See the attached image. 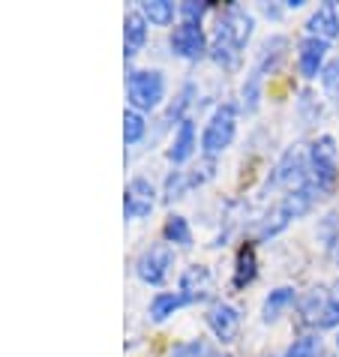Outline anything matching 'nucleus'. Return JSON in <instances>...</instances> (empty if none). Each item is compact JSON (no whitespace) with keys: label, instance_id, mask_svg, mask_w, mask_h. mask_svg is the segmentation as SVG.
<instances>
[{"label":"nucleus","instance_id":"nucleus-1","mask_svg":"<svg viewBox=\"0 0 339 357\" xmlns=\"http://www.w3.org/2000/svg\"><path fill=\"white\" fill-rule=\"evenodd\" d=\"M315 198H318V190H315L312 183L301 186V190H288V192L271 207V211L264 213L262 225H258V237H262V241H271V237L282 234L294 220H301V216H306L309 211H312Z\"/></svg>","mask_w":339,"mask_h":357},{"label":"nucleus","instance_id":"nucleus-2","mask_svg":"<svg viewBox=\"0 0 339 357\" xmlns=\"http://www.w3.org/2000/svg\"><path fill=\"white\" fill-rule=\"evenodd\" d=\"M126 99L135 112H156L165 99V75L159 69H133L126 75Z\"/></svg>","mask_w":339,"mask_h":357},{"label":"nucleus","instance_id":"nucleus-3","mask_svg":"<svg viewBox=\"0 0 339 357\" xmlns=\"http://www.w3.org/2000/svg\"><path fill=\"white\" fill-rule=\"evenodd\" d=\"M306 165H309V183H312L318 192L331 190L339 177V151H336L333 135H318L315 142L309 144Z\"/></svg>","mask_w":339,"mask_h":357},{"label":"nucleus","instance_id":"nucleus-4","mask_svg":"<svg viewBox=\"0 0 339 357\" xmlns=\"http://www.w3.org/2000/svg\"><path fill=\"white\" fill-rule=\"evenodd\" d=\"M234 135H237V105L234 102H223L211 114V121L204 123L202 153L207 156V160H216V156L234 142Z\"/></svg>","mask_w":339,"mask_h":357},{"label":"nucleus","instance_id":"nucleus-5","mask_svg":"<svg viewBox=\"0 0 339 357\" xmlns=\"http://www.w3.org/2000/svg\"><path fill=\"white\" fill-rule=\"evenodd\" d=\"M174 267V250L168 243H151L135 259V276L144 285H163Z\"/></svg>","mask_w":339,"mask_h":357},{"label":"nucleus","instance_id":"nucleus-6","mask_svg":"<svg viewBox=\"0 0 339 357\" xmlns=\"http://www.w3.org/2000/svg\"><path fill=\"white\" fill-rule=\"evenodd\" d=\"M253 27H255V18L249 15L241 3H228L223 18H219V24H216V36L225 39V43L232 48H237V52H243L246 43L253 39Z\"/></svg>","mask_w":339,"mask_h":357},{"label":"nucleus","instance_id":"nucleus-7","mask_svg":"<svg viewBox=\"0 0 339 357\" xmlns=\"http://www.w3.org/2000/svg\"><path fill=\"white\" fill-rule=\"evenodd\" d=\"M168 45H172L174 57H183V61H202L204 54H211V43L202 31V24L193 22H181L168 36Z\"/></svg>","mask_w":339,"mask_h":357},{"label":"nucleus","instance_id":"nucleus-8","mask_svg":"<svg viewBox=\"0 0 339 357\" xmlns=\"http://www.w3.org/2000/svg\"><path fill=\"white\" fill-rule=\"evenodd\" d=\"M309 183V165H306V153L301 147H288V151L279 156V162L273 168V174L267 177V186H292V190H301Z\"/></svg>","mask_w":339,"mask_h":357},{"label":"nucleus","instance_id":"nucleus-9","mask_svg":"<svg viewBox=\"0 0 339 357\" xmlns=\"http://www.w3.org/2000/svg\"><path fill=\"white\" fill-rule=\"evenodd\" d=\"M156 207V186L144 174L133 177L123 190V216L126 220H147Z\"/></svg>","mask_w":339,"mask_h":357},{"label":"nucleus","instance_id":"nucleus-10","mask_svg":"<svg viewBox=\"0 0 339 357\" xmlns=\"http://www.w3.org/2000/svg\"><path fill=\"white\" fill-rule=\"evenodd\" d=\"M207 327L213 331V336L219 342H234L237 333H241V310H234L232 303L216 301L211 310H207Z\"/></svg>","mask_w":339,"mask_h":357},{"label":"nucleus","instance_id":"nucleus-11","mask_svg":"<svg viewBox=\"0 0 339 357\" xmlns=\"http://www.w3.org/2000/svg\"><path fill=\"white\" fill-rule=\"evenodd\" d=\"M327 45L331 43H324V39H318V36H306L301 43V52H297V69H301V75L306 78V82H312V78H318L324 73Z\"/></svg>","mask_w":339,"mask_h":357},{"label":"nucleus","instance_id":"nucleus-12","mask_svg":"<svg viewBox=\"0 0 339 357\" xmlns=\"http://www.w3.org/2000/svg\"><path fill=\"white\" fill-rule=\"evenodd\" d=\"M147 33H151V24L142 15V9H129L123 18V57L133 61V57L147 45Z\"/></svg>","mask_w":339,"mask_h":357},{"label":"nucleus","instance_id":"nucleus-13","mask_svg":"<svg viewBox=\"0 0 339 357\" xmlns=\"http://www.w3.org/2000/svg\"><path fill=\"white\" fill-rule=\"evenodd\" d=\"M285 52H288V36L276 33L271 39H264L262 43V52H258V61L253 66V75H258L264 82V75H271L279 69V63L285 61Z\"/></svg>","mask_w":339,"mask_h":357},{"label":"nucleus","instance_id":"nucleus-14","mask_svg":"<svg viewBox=\"0 0 339 357\" xmlns=\"http://www.w3.org/2000/svg\"><path fill=\"white\" fill-rule=\"evenodd\" d=\"M211 282H213V276L204 264H189L181 273V294L186 297V303L204 301L211 294Z\"/></svg>","mask_w":339,"mask_h":357},{"label":"nucleus","instance_id":"nucleus-15","mask_svg":"<svg viewBox=\"0 0 339 357\" xmlns=\"http://www.w3.org/2000/svg\"><path fill=\"white\" fill-rule=\"evenodd\" d=\"M306 36H318L324 43H331L333 36H339V18H336V3L318 6L306 22Z\"/></svg>","mask_w":339,"mask_h":357},{"label":"nucleus","instance_id":"nucleus-16","mask_svg":"<svg viewBox=\"0 0 339 357\" xmlns=\"http://www.w3.org/2000/svg\"><path fill=\"white\" fill-rule=\"evenodd\" d=\"M198 147V138H195V121L193 117H186V121L174 130V138H172V147H168V160H172L174 165L186 162L189 156L195 153Z\"/></svg>","mask_w":339,"mask_h":357},{"label":"nucleus","instance_id":"nucleus-17","mask_svg":"<svg viewBox=\"0 0 339 357\" xmlns=\"http://www.w3.org/2000/svg\"><path fill=\"white\" fill-rule=\"evenodd\" d=\"M297 303V291L292 289V285H282V289H273L271 294L264 297V303H262V319L271 324L276 321L279 315H282L285 310H292V306Z\"/></svg>","mask_w":339,"mask_h":357},{"label":"nucleus","instance_id":"nucleus-18","mask_svg":"<svg viewBox=\"0 0 339 357\" xmlns=\"http://www.w3.org/2000/svg\"><path fill=\"white\" fill-rule=\"evenodd\" d=\"M327 303H331V297H327L324 289H312L306 291L301 301H297V312H301V324H315L322 321V315L327 310Z\"/></svg>","mask_w":339,"mask_h":357},{"label":"nucleus","instance_id":"nucleus-19","mask_svg":"<svg viewBox=\"0 0 339 357\" xmlns=\"http://www.w3.org/2000/svg\"><path fill=\"white\" fill-rule=\"evenodd\" d=\"M181 306H186V297L181 291H159V294H153L147 312H151L153 321H165V319H172Z\"/></svg>","mask_w":339,"mask_h":357},{"label":"nucleus","instance_id":"nucleus-20","mask_svg":"<svg viewBox=\"0 0 339 357\" xmlns=\"http://www.w3.org/2000/svg\"><path fill=\"white\" fill-rule=\"evenodd\" d=\"M255 273H258L255 250H253V246H243V250L237 252V264H234V280H232V285H234V289H246V285L255 280Z\"/></svg>","mask_w":339,"mask_h":357},{"label":"nucleus","instance_id":"nucleus-21","mask_svg":"<svg viewBox=\"0 0 339 357\" xmlns=\"http://www.w3.org/2000/svg\"><path fill=\"white\" fill-rule=\"evenodd\" d=\"M138 9H142V15L147 18V24H156V27H168L177 15L172 0H147V3H142Z\"/></svg>","mask_w":339,"mask_h":357},{"label":"nucleus","instance_id":"nucleus-22","mask_svg":"<svg viewBox=\"0 0 339 357\" xmlns=\"http://www.w3.org/2000/svg\"><path fill=\"white\" fill-rule=\"evenodd\" d=\"M144 135H147L144 114L135 112V108H126V112H123V144L135 147L138 142H144Z\"/></svg>","mask_w":339,"mask_h":357},{"label":"nucleus","instance_id":"nucleus-23","mask_svg":"<svg viewBox=\"0 0 339 357\" xmlns=\"http://www.w3.org/2000/svg\"><path fill=\"white\" fill-rule=\"evenodd\" d=\"M163 234H165V241L168 243H177V246H193V228H189L186 222V216H177L172 213L165 220L163 225Z\"/></svg>","mask_w":339,"mask_h":357},{"label":"nucleus","instance_id":"nucleus-24","mask_svg":"<svg viewBox=\"0 0 339 357\" xmlns=\"http://www.w3.org/2000/svg\"><path fill=\"white\" fill-rule=\"evenodd\" d=\"M193 99H195V84L193 82H186L181 87V93L174 96V102L168 105V112H165V123H177L181 126L186 121V108L193 105Z\"/></svg>","mask_w":339,"mask_h":357},{"label":"nucleus","instance_id":"nucleus-25","mask_svg":"<svg viewBox=\"0 0 339 357\" xmlns=\"http://www.w3.org/2000/svg\"><path fill=\"white\" fill-rule=\"evenodd\" d=\"M189 190H193V183H189V172H181V168H174V172L165 177L163 198H165V202H177V198H183Z\"/></svg>","mask_w":339,"mask_h":357},{"label":"nucleus","instance_id":"nucleus-26","mask_svg":"<svg viewBox=\"0 0 339 357\" xmlns=\"http://www.w3.org/2000/svg\"><path fill=\"white\" fill-rule=\"evenodd\" d=\"M282 357H322V336H315V333L301 336V340H294L288 345Z\"/></svg>","mask_w":339,"mask_h":357},{"label":"nucleus","instance_id":"nucleus-27","mask_svg":"<svg viewBox=\"0 0 339 357\" xmlns=\"http://www.w3.org/2000/svg\"><path fill=\"white\" fill-rule=\"evenodd\" d=\"M318 241H322V246L327 252H333V246L339 243V228H336V213H327L324 222L318 225Z\"/></svg>","mask_w":339,"mask_h":357},{"label":"nucleus","instance_id":"nucleus-28","mask_svg":"<svg viewBox=\"0 0 339 357\" xmlns=\"http://www.w3.org/2000/svg\"><path fill=\"white\" fill-rule=\"evenodd\" d=\"M168 357H211V349H207L204 340H189V342H181L174 345Z\"/></svg>","mask_w":339,"mask_h":357},{"label":"nucleus","instance_id":"nucleus-29","mask_svg":"<svg viewBox=\"0 0 339 357\" xmlns=\"http://www.w3.org/2000/svg\"><path fill=\"white\" fill-rule=\"evenodd\" d=\"M181 22H193V24H202V18L211 13V3H202V0H186V3H181Z\"/></svg>","mask_w":339,"mask_h":357},{"label":"nucleus","instance_id":"nucleus-30","mask_svg":"<svg viewBox=\"0 0 339 357\" xmlns=\"http://www.w3.org/2000/svg\"><path fill=\"white\" fill-rule=\"evenodd\" d=\"M322 84H324L327 96L339 99V57H336V61H331V63L324 66V73H322Z\"/></svg>","mask_w":339,"mask_h":357},{"label":"nucleus","instance_id":"nucleus-31","mask_svg":"<svg viewBox=\"0 0 339 357\" xmlns=\"http://www.w3.org/2000/svg\"><path fill=\"white\" fill-rule=\"evenodd\" d=\"M336 324H339V297H331V303H327L318 327H336Z\"/></svg>","mask_w":339,"mask_h":357},{"label":"nucleus","instance_id":"nucleus-32","mask_svg":"<svg viewBox=\"0 0 339 357\" xmlns=\"http://www.w3.org/2000/svg\"><path fill=\"white\" fill-rule=\"evenodd\" d=\"M336 349H339V333H336Z\"/></svg>","mask_w":339,"mask_h":357},{"label":"nucleus","instance_id":"nucleus-33","mask_svg":"<svg viewBox=\"0 0 339 357\" xmlns=\"http://www.w3.org/2000/svg\"><path fill=\"white\" fill-rule=\"evenodd\" d=\"M336 18H339V3H336Z\"/></svg>","mask_w":339,"mask_h":357},{"label":"nucleus","instance_id":"nucleus-34","mask_svg":"<svg viewBox=\"0 0 339 357\" xmlns=\"http://www.w3.org/2000/svg\"><path fill=\"white\" fill-rule=\"evenodd\" d=\"M211 357H216V354H211Z\"/></svg>","mask_w":339,"mask_h":357}]
</instances>
